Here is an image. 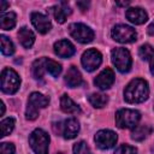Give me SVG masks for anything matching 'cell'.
I'll return each mask as SVG.
<instances>
[{
  "mask_svg": "<svg viewBox=\"0 0 154 154\" xmlns=\"http://www.w3.org/2000/svg\"><path fill=\"white\" fill-rule=\"evenodd\" d=\"M149 96V87L143 78H135L124 89V100L129 103H141Z\"/></svg>",
  "mask_w": 154,
  "mask_h": 154,
  "instance_id": "obj_1",
  "label": "cell"
},
{
  "mask_svg": "<svg viewBox=\"0 0 154 154\" xmlns=\"http://www.w3.org/2000/svg\"><path fill=\"white\" fill-rule=\"evenodd\" d=\"M49 102V97L41 93H31L28 100V106L25 109V118L28 120H35L38 117V109L45 108Z\"/></svg>",
  "mask_w": 154,
  "mask_h": 154,
  "instance_id": "obj_2",
  "label": "cell"
},
{
  "mask_svg": "<svg viewBox=\"0 0 154 154\" xmlns=\"http://www.w3.org/2000/svg\"><path fill=\"white\" fill-rule=\"evenodd\" d=\"M29 144L35 154H48L49 136L42 129H35L29 136Z\"/></svg>",
  "mask_w": 154,
  "mask_h": 154,
  "instance_id": "obj_3",
  "label": "cell"
},
{
  "mask_svg": "<svg viewBox=\"0 0 154 154\" xmlns=\"http://www.w3.org/2000/svg\"><path fill=\"white\" fill-rule=\"evenodd\" d=\"M141 119V114L138 111L123 108L117 111L116 113V124L120 129H131L137 125Z\"/></svg>",
  "mask_w": 154,
  "mask_h": 154,
  "instance_id": "obj_4",
  "label": "cell"
},
{
  "mask_svg": "<svg viewBox=\"0 0 154 154\" xmlns=\"http://www.w3.org/2000/svg\"><path fill=\"white\" fill-rule=\"evenodd\" d=\"M111 58L113 65L117 67V70L122 73H125L130 71L131 65H132V59L130 55V52L123 47L114 48L111 52Z\"/></svg>",
  "mask_w": 154,
  "mask_h": 154,
  "instance_id": "obj_5",
  "label": "cell"
},
{
  "mask_svg": "<svg viewBox=\"0 0 154 154\" xmlns=\"http://www.w3.org/2000/svg\"><path fill=\"white\" fill-rule=\"evenodd\" d=\"M20 85L18 73L12 69H4L1 72V90L6 94H14Z\"/></svg>",
  "mask_w": 154,
  "mask_h": 154,
  "instance_id": "obj_6",
  "label": "cell"
},
{
  "mask_svg": "<svg viewBox=\"0 0 154 154\" xmlns=\"http://www.w3.org/2000/svg\"><path fill=\"white\" fill-rule=\"evenodd\" d=\"M111 35L114 41L120 42V43H131V42L136 41V38H137L136 30L132 26H129L125 24H118V25L113 26Z\"/></svg>",
  "mask_w": 154,
  "mask_h": 154,
  "instance_id": "obj_7",
  "label": "cell"
},
{
  "mask_svg": "<svg viewBox=\"0 0 154 154\" xmlns=\"http://www.w3.org/2000/svg\"><path fill=\"white\" fill-rule=\"evenodd\" d=\"M70 35L81 43H89L94 40V31L82 23H72L69 26Z\"/></svg>",
  "mask_w": 154,
  "mask_h": 154,
  "instance_id": "obj_8",
  "label": "cell"
},
{
  "mask_svg": "<svg viewBox=\"0 0 154 154\" xmlns=\"http://www.w3.org/2000/svg\"><path fill=\"white\" fill-rule=\"evenodd\" d=\"M81 63H82L84 70H87L88 72H91V71H95L101 65L102 55L99 51H96L94 48H90V49H87L83 53Z\"/></svg>",
  "mask_w": 154,
  "mask_h": 154,
  "instance_id": "obj_9",
  "label": "cell"
},
{
  "mask_svg": "<svg viewBox=\"0 0 154 154\" xmlns=\"http://www.w3.org/2000/svg\"><path fill=\"white\" fill-rule=\"evenodd\" d=\"M117 134L112 130H100L95 134L94 141L96 143V146L100 149H109L112 147H114V144L117 143Z\"/></svg>",
  "mask_w": 154,
  "mask_h": 154,
  "instance_id": "obj_10",
  "label": "cell"
},
{
  "mask_svg": "<svg viewBox=\"0 0 154 154\" xmlns=\"http://www.w3.org/2000/svg\"><path fill=\"white\" fill-rule=\"evenodd\" d=\"M113 83H114V72L109 67H106L105 70H102L94 79V84L101 90H106L111 88Z\"/></svg>",
  "mask_w": 154,
  "mask_h": 154,
  "instance_id": "obj_11",
  "label": "cell"
},
{
  "mask_svg": "<svg viewBox=\"0 0 154 154\" xmlns=\"http://www.w3.org/2000/svg\"><path fill=\"white\" fill-rule=\"evenodd\" d=\"M30 18H31L32 25L40 34H47L52 29V24L47 16H45L40 12H32Z\"/></svg>",
  "mask_w": 154,
  "mask_h": 154,
  "instance_id": "obj_12",
  "label": "cell"
},
{
  "mask_svg": "<svg viewBox=\"0 0 154 154\" xmlns=\"http://www.w3.org/2000/svg\"><path fill=\"white\" fill-rule=\"evenodd\" d=\"M79 132V123L76 118H69L61 125V135L66 140H72Z\"/></svg>",
  "mask_w": 154,
  "mask_h": 154,
  "instance_id": "obj_13",
  "label": "cell"
},
{
  "mask_svg": "<svg viewBox=\"0 0 154 154\" xmlns=\"http://www.w3.org/2000/svg\"><path fill=\"white\" fill-rule=\"evenodd\" d=\"M75 46L67 40H60L54 43V53L60 58H70L75 54Z\"/></svg>",
  "mask_w": 154,
  "mask_h": 154,
  "instance_id": "obj_14",
  "label": "cell"
},
{
  "mask_svg": "<svg viewBox=\"0 0 154 154\" xmlns=\"http://www.w3.org/2000/svg\"><path fill=\"white\" fill-rule=\"evenodd\" d=\"M125 16L131 23H134L136 25H141V24H143L148 20L147 12L141 7H130V8H128L126 12H125Z\"/></svg>",
  "mask_w": 154,
  "mask_h": 154,
  "instance_id": "obj_15",
  "label": "cell"
},
{
  "mask_svg": "<svg viewBox=\"0 0 154 154\" xmlns=\"http://www.w3.org/2000/svg\"><path fill=\"white\" fill-rule=\"evenodd\" d=\"M65 82L70 88H76L79 87L83 83L82 79V75L79 72V70L76 66H70V69L67 70L66 75H65Z\"/></svg>",
  "mask_w": 154,
  "mask_h": 154,
  "instance_id": "obj_16",
  "label": "cell"
},
{
  "mask_svg": "<svg viewBox=\"0 0 154 154\" xmlns=\"http://www.w3.org/2000/svg\"><path fill=\"white\" fill-rule=\"evenodd\" d=\"M52 11H53V14H54L55 20H57L59 24H63V23L66 20L67 16L71 14V8H70V6L67 5V2H64V1H61L59 5L52 7Z\"/></svg>",
  "mask_w": 154,
  "mask_h": 154,
  "instance_id": "obj_17",
  "label": "cell"
},
{
  "mask_svg": "<svg viewBox=\"0 0 154 154\" xmlns=\"http://www.w3.org/2000/svg\"><path fill=\"white\" fill-rule=\"evenodd\" d=\"M138 55L141 57V59L149 61L150 73L154 76V48L148 43L142 45L138 49Z\"/></svg>",
  "mask_w": 154,
  "mask_h": 154,
  "instance_id": "obj_18",
  "label": "cell"
},
{
  "mask_svg": "<svg viewBox=\"0 0 154 154\" xmlns=\"http://www.w3.org/2000/svg\"><path fill=\"white\" fill-rule=\"evenodd\" d=\"M18 40L24 48H30L35 42V35L30 29L23 26L18 31Z\"/></svg>",
  "mask_w": 154,
  "mask_h": 154,
  "instance_id": "obj_19",
  "label": "cell"
},
{
  "mask_svg": "<svg viewBox=\"0 0 154 154\" xmlns=\"http://www.w3.org/2000/svg\"><path fill=\"white\" fill-rule=\"evenodd\" d=\"M60 108L63 112L69 113V114H76V113H81V108L77 103H75L72 101V99L69 97V95L64 94L60 97Z\"/></svg>",
  "mask_w": 154,
  "mask_h": 154,
  "instance_id": "obj_20",
  "label": "cell"
},
{
  "mask_svg": "<svg viewBox=\"0 0 154 154\" xmlns=\"http://www.w3.org/2000/svg\"><path fill=\"white\" fill-rule=\"evenodd\" d=\"M150 132H152L150 126H148V125H138V126H137V125H136V126L134 128L132 132H131V138H132L134 141L141 142V141H143L144 138H147L148 135H150Z\"/></svg>",
  "mask_w": 154,
  "mask_h": 154,
  "instance_id": "obj_21",
  "label": "cell"
},
{
  "mask_svg": "<svg viewBox=\"0 0 154 154\" xmlns=\"http://www.w3.org/2000/svg\"><path fill=\"white\" fill-rule=\"evenodd\" d=\"M16 25V13L14 12H5L0 16V26L2 30H11Z\"/></svg>",
  "mask_w": 154,
  "mask_h": 154,
  "instance_id": "obj_22",
  "label": "cell"
},
{
  "mask_svg": "<svg viewBox=\"0 0 154 154\" xmlns=\"http://www.w3.org/2000/svg\"><path fill=\"white\" fill-rule=\"evenodd\" d=\"M31 71H32L34 78H36V79L43 78V75L46 72V58H40V59L35 60L32 64Z\"/></svg>",
  "mask_w": 154,
  "mask_h": 154,
  "instance_id": "obj_23",
  "label": "cell"
},
{
  "mask_svg": "<svg viewBox=\"0 0 154 154\" xmlns=\"http://www.w3.org/2000/svg\"><path fill=\"white\" fill-rule=\"evenodd\" d=\"M88 100H89L90 105L95 108H102L108 102V97L103 94H100V93H94V94L89 95Z\"/></svg>",
  "mask_w": 154,
  "mask_h": 154,
  "instance_id": "obj_24",
  "label": "cell"
},
{
  "mask_svg": "<svg viewBox=\"0 0 154 154\" xmlns=\"http://www.w3.org/2000/svg\"><path fill=\"white\" fill-rule=\"evenodd\" d=\"M46 71L53 76V77H58L61 73V65L58 64L57 61L52 60V59H47L46 58Z\"/></svg>",
  "mask_w": 154,
  "mask_h": 154,
  "instance_id": "obj_25",
  "label": "cell"
},
{
  "mask_svg": "<svg viewBox=\"0 0 154 154\" xmlns=\"http://www.w3.org/2000/svg\"><path fill=\"white\" fill-rule=\"evenodd\" d=\"M0 40H1V53L4 55H12L14 53L13 42L8 37H6L5 35H1Z\"/></svg>",
  "mask_w": 154,
  "mask_h": 154,
  "instance_id": "obj_26",
  "label": "cell"
},
{
  "mask_svg": "<svg viewBox=\"0 0 154 154\" xmlns=\"http://www.w3.org/2000/svg\"><path fill=\"white\" fill-rule=\"evenodd\" d=\"M1 126V137H5L10 135L14 128V119L13 118H6L0 123Z\"/></svg>",
  "mask_w": 154,
  "mask_h": 154,
  "instance_id": "obj_27",
  "label": "cell"
},
{
  "mask_svg": "<svg viewBox=\"0 0 154 154\" xmlns=\"http://www.w3.org/2000/svg\"><path fill=\"white\" fill-rule=\"evenodd\" d=\"M72 150H73V154H91L89 146L84 141H79V142L75 143Z\"/></svg>",
  "mask_w": 154,
  "mask_h": 154,
  "instance_id": "obj_28",
  "label": "cell"
},
{
  "mask_svg": "<svg viewBox=\"0 0 154 154\" xmlns=\"http://www.w3.org/2000/svg\"><path fill=\"white\" fill-rule=\"evenodd\" d=\"M114 154H137V149L129 144H122L116 149Z\"/></svg>",
  "mask_w": 154,
  "mask_h": 154,
  "instance_id": "obj_29",
  "label": "cell"
},
{
  "mask_svg": "<svg viewBox=\"0 0 154 154\" xmlns=\"http://www.w3.org/2000/svg\"><path fill=\"white\" fill-rule=\"evenodd\" d=\"M14 146L12 143H7V142H2L0 144V154H14Z\"/></svg>",
  "mask_w": 154,
  "mask_h": 154,
  "instance_id": "obj_30",
  "label": "cell"
},
{
  "mask_svg": "<svg viewBox=\"0 0 154 154\" xmlns=\"http://www.w3.org/2000/svg\"><path fill=\"white\" fill-rule=\"evenodd\" d=\"M77 6H78L82 11H85V10L89 7V2H87V1H78V2H77Z\"/></svg>",
  "mask_w": 154,
  "mask_h": 154,
  "instance_id": "obj_31",
  "label": "cell"
},
{
  "mask_svg": "<svg viewBox=\"0 0 154 154\" xmlns=\"http://www.w3.org/2000/svg\"><path fill=\"white\" fill-rule=\"evenodd\" d=\"M8 6H10L8 2H6V1H1V2H0V11H1V13H5V10H6Z\"/></svg>",
  "mask_w": 154,
  "mask_h": 154,
  "instance_id": "obj_32",
  "label": "cell"
},
{
  "mask_svg": "<svg viewBox=\"0 0 154 154\" xmlns=\"http://www.w3.org/2000/svg\"><path fill=\"white\" fill-rule=\"evenodd\" d=\"M147 31H148V34H149V35L154 36V22H153L152 24H149V26L147 28Z\"/></svg>",
  "mask_w": 154,
  "mask_h": 154,
  "instance_id": "obj_33",
  "label": "cell"
},
{
  "mask_svg": "<svg viewBox=\"0 0 154 154\" xmlns=\"http://www.w3.org/2000/svg\"><path fill=\"white\" fill-rule=\"evenodd\" d=\"M117 5H118V6H126V5H129V1H125V2H117Z\"/></svg>",
  "mask_w": 154,
  "mask_h": 154,
  "instance_id": "obj_34",
  "label": "cell"
},
{
  "mask_svg": "<svg viewBox=\"0 0 154 154\" xmlns=\"http://www.w3.org/2000/svg\"><path fill=\"white\" fill-rule=\"evenodd\" d=\"M5 113V105H4V102L1 101V116Z\"/></svg>",
  "mask_w": 154,
  "mask_h": 154,
  "instance_id": "obj_35",
  "label": "cell"
},
{
  "mask_svg": "<svg viewBox=\"0 0 154 154\" xmlns=\"http://www.w3.org/2000/svg\"><path fill=\"white\" fill-rule=\"evenodd\" d=\"M57 154H65V153H63V152H59V153H57Z\"/></svg>",
  "mask_w": 154,
  "mask_h": 154,
  "instance_id": "obj_36",
  "label": "cell"
}]
</instances>
